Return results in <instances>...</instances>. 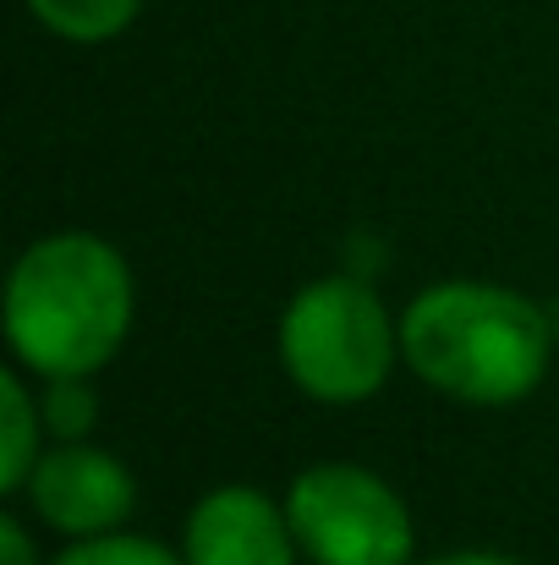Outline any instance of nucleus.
I'll return each mask as SVG.
<instances>
[{
	"label": "nucleus",
	"mask_w": 559,
	"mask_h": 565,
	"mask_svg": "<svg viewBox=\"0 0 559 565\" xmlns=\"http://www.w3.org/2000/svg\"><path fill=\"white\" fill-rule=\"evenodd\" d=\"M138 286L121 247L55 231L22 247L6 280V347L39 379H94L132 335Z\"/></svg>",
	"instance_id": "nucleus-1"
},
{
	"label": "nucleus",
	"mask_w": 559,
	"mask_h": 565,
	"mask_svg": "<svg viewBox=\"0 0 559 565\" xmlns=\"http://www.w3.org/2000/svg\"><path fill=\"white\" fill-rule=\"evenodd\" d=\"M400 363L466 406H516L555 363L549 308L488 280H439L400 313Z\"/></svg>",
	"instance_id": "nucleus-2"
},
{
	"label": "nucleus",
	"mask_w": 559,
	"mask_h": 565,
	"mask_svg": "<svg viewBox=\"0 0 559 565\" xmlns=\"http://www.w3.org/2000/svg\"><path fill=\"white\" fill-rule=\"evenodd\" d=\"M400 358V324L363 275H324L291 291L280 313V363L324 406H357L384 390Z\"/></svg>",
	"instance_id": "nucleus-3"
},
{
	"label": "nucleus",
	"mask_w": 559,
	"mask_h": 565,
	"mask_svg": "<svg viewBox=\"0 0 559 565\" xmlns=\"http://www.w3.org/2000/svg\"><path fill=\"white\" fill-rule=\"evenodd\" d=\"M286 516L313 565H411L417 527L395 483L357 461H319L291 478Z\"/></svg>",
	"instance_id": "nucleus-4"
},
{
	"label": "nucleus",
	"mask_w": 559,
	"mask_h": 565,
	"mask_svg": "<svg viewBox=\"0 0 559 565\" xmlns=\"http://www.w3.org/2000/svg\"><path fill=\"white\" fill-rule=\"evenodd\" d=\"M28 511L61 533V539H94V533H116L138 500L132 472L121 467V456L88 445V439H61L50 445L28 483H22Z\"/></svg>",
	"instance_id": "nucleus-5"
},
{
	"label": "nucleus",
	"mask_w": 559,
	"mask_h": 565,
	"mask_svg": "<svg viewBox=\"0 0 559 565\" xmlns=\"http://www.w3.org/2000/svg\"><path fill=\"white\" fill-rule=\"evenodd\" d=\"M186 565H297L302 544L286 516L264 489L252 483H219L186 511L182 533Z\"/></svg>",
	"instance_id": "nucleus-6"
},
{
	"label": "nucleus",
	"mask_w": 559,
	"mask_h": 565,
	"mask_svg": "<svg viewBox=\"0 0 559 565\" xmlns=\"http://www.w3.org/2000/svg\"><path fill=\"white\" fill-rule=\"evenodd\" d=\"M0 401H6V417H0V489L6 494H22L33 461L44 456V406L33 401L28 390V369H6L0 374Z\"/></svg>",
	"instance_id": "nucleus-7"
},
{
	"label": "nucleus",
	"mask_w": 559,
	"mask_h": 565,
	"mask_svg": "<svg viewBox=\"0 0 559 565\" xmlns=\"http://www.w3.org/2000/svg\"><path fill=\"white\" fill-rule=\"evenodd\" d=\"M22 6L33 11V22L44 33H55L66 44H110L143 11V0H22Z\"/></svg>",
	"instance_id": "nucleus-8"
},
{
	"label": "nucleus",
	"mask_w": 559,
	"mask_h": 565,
	"mask_svg": "<svg viewBox=\"0 0 559 565\" xmlns=\"http://www.w3.org/2000/svg\"><path fill=\"white\" fill-rule=\"evenodd\" d=\"M50 565H186L176 550H165L160 539L143 533H94V539H72Z\"/></svg>",
	"instance_id": "nucleus-9"
},
{
	"label": "nucleus",
	"mask_w": 559,
	"mask_h": 565,
	"mask_svg": "<svg viewBox=\"0 0 559 565\" xmlns=\"http://www.w3.org/2000/svg\"><path fill=\"white\" fill-rule=\"evenodd\" d=\"M39 406H44V428H50L55 439H83V434L94 428V412H99L88 379H44Z\"/></svg>",
	"instance_id": "nucleus-10"
},
{
	"label": "nucleus",
	"mask_w": 559,
	"mask_h": 565,
	"mask_svg": "<svg viewBox=\"0 0 559 565\" xmlns=\"http://www.w3.org/2000/svg\"><path fill=\"white\" fill-rule=\"evenodd\" d=\"M0 565H44L33 555V539H28V527H22L17 511L0 522Z\"/></svg>",
	"instance_id": "nucleus-11"
},
{
	"label": "nucleus",
	"mask_w": 559,
	"mask_h": 565,
	"mask_svg": "<svg viewBox=\"0 0 559 565\" xmlns=\"http://www.w3.org/2000/svg\"><path fill=\"white\" fill-rule=\"evenodd\" d=\"M422 565H522V561H510L499 550H450V555H433V561H422Z\"/></svg>",
	"instance_id": "nucleus-12"
}]
</instances>
